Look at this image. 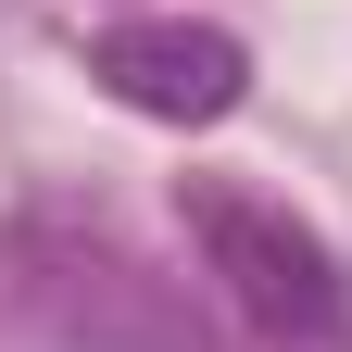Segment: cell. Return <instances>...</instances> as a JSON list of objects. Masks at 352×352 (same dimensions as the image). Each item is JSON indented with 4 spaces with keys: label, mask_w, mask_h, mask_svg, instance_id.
I'll list each match as a JSON object with an SVG mask.
<instances>
[{
    "label": "cell",
    "mask_w": 352,
    "mask_h": 352,
    "mask_svg": "<svg viewBox=\"0 0 352 352\" xmlns=\"http://www.w3.org/2000/svg\"><path fill=\"white\" fill-rule=\"evenodd\" d=\"M176 214H189L201 277L227 289L264 340H340V327H352V277H340V252L302 227L289 201L227 189V176H189V189H176Z\"/></svg>",
    "instance_id": "cell-1"
},
{
    "label": "cell",
    "mask_w": 352,
    "mask_h": 352,
    "mask_svg": "<svg viewBox=\"0 0 352 352\" xmlns=\"http://www.w3.org/2000/svg\"><path fill=\"white\" fill-rule=\"evenodd\" d=\"M88 76L113 88L126 113H151V126H227L252 101V51L227 25H201V13H126L88 38Z\"/></svg>",
    "instance_id": "cell-2"
}]
</instances>
